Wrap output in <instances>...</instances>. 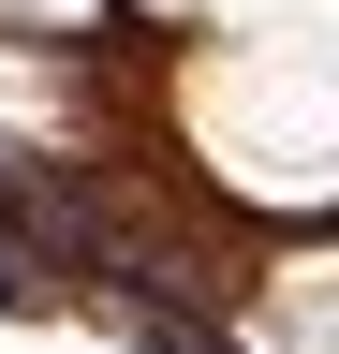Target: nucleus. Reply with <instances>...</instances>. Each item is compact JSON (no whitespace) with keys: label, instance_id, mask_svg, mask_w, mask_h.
<instances>
[{"label":"nucleus","instance_id":"f257e3e1","mask_svg":"<svg viewBox=\"0 0 339 354\" xmlns=\"http://www.w3.org/2000/svg\"><path fill=\"white\" fill-rule=\"evenodd\" d=\"M0 310H30V266H15V251H0Z\"/></svg>","mask_w":339,"mask_h":354}]
</instances>
